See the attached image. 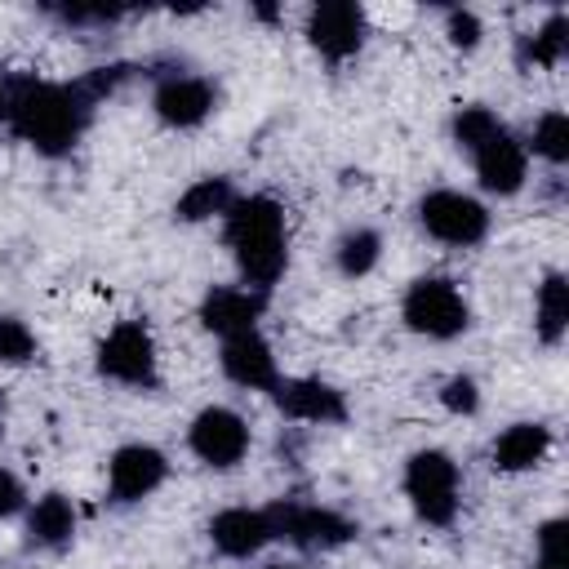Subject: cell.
<instances>
[{
  "instance_id": "1f68e13d",
  "label": "cell",
  "mask_w": 569,
  "mask_h": 569,
  "mask_svg": "<svg viewBox=\"0 0 569 569\" xmlns=\"http://www.w3.org/2000/svg\"><path fill=\"white\" fill-rule=\"evenodd\" d=\"M0 120H4V80H0Z\"/></svg>"
},
{
  "instance_id": "4316f807",
  "label": "cell",
  "mask_w": 569,
  "mask_h": 569,
  "mask_svg": "<svg viewBox=\"0 0 569 569\" xmlns=\"http://www.w3.org/2000/svg\"><path fill=\"white\" fill-rule=\"evenodd\" d=\"M440 405H445L449 413H476V409H480V387H476V378H471V373H453V378H445V387H440Z\"/></svg>"
},
{
  "instance_id": "5bb4252c",
  "label": "cell",
  "mask_w": 569,
  "mask_h": 569,
  "mask_svg": "<svg viewBox=\"0 0 569 569\" xmlns=\"http://www.w3.org/2000/svg\"><path fill=\"white\" fill-rule=\"evenodd\" d=\"M276 405L284 418L293 422H316V427H333L347 418V400L338 387H329L325 378H280L276 382Z\"/></svg>"
},
{
  "instance_id": "7402d4cb",
  "label": "cell",
  "mask_w": 569,
  "mask_h": 569,
  "mask_svg": "<svg viewBox=\"0 0 569 569\" xmlns=\"http://www.w3.org/2000/svg\"><path fill=\"white\" fill-rule=\"evenodd\" d=\"M565 44H569V22H565V13H551L533 36L520 40V62L525 67H556L565 58Z\"/></svg>"
},
{
  "instance_id": "9c48e42d",
  "label": "cell",
  "mask_w": 569,
  "mask_h": 569,
  "mask_svg": "<svg viewBox=\"0 0 569 569\" xmlns=\"http://www.w3.org/2000/svg\"><path fill=\"white\" fill-rule=\"evenodd\" d=\"M169 476V458L156 449V445H120L107 462V498L120 502V507H133L142 498H151Z\"/></svg>"
},
{
  "instance_id": "ffe728a7",
  "label": "cell",
  "mask_w": 569,
  "mask_h": 569,
  "mask_svg": "<svg viewBox=\"0 0 569 569\" xmlns=\"http://www.w3.org/2000/svg\"><path fill=\"white\" fill-rule=\"evenodd\" d=\"M231 200H236L231 182L218 178V173H209V178H196V182L178 196L173 213H178L182 222H209V218H222V213L231 209Z\"/></svg>"
},
{
  "instance_id": "ac0fdd59",
  "label": "cell",
  "mask_w": 569,
  "mask_h": 569,
  "mask_svg": "<svg viewBox=\"0 0 569 569\" xmlns=\"http://www.w3.org/2000/svg\"><path fill=\"white\" fill-rule=\"evenodd\" d=\"M27 533L36 547H67L76 538V507L67 493H40L27 507Z\"/></svg>"
},
{
  "instance_id": "83f0119b",
  "label": "cell",
  "mask_w": 569,
  "mask_h": 569,
  "mask_svg": "<svg viewBox=\"0 0 569 569\" xmlns=\"http://www.w3.org/2000/svg\"><path fill=\"white\" fill-rule=\"evenodd\" d=\"M445 36H449L453 49H476V44H480V18H476L471 9H449Z\"/></svg>"
},
{
  "instance_id": "7c38bea8",
  "label": "cell",
  "mask_w": 569,
  "mask_h": 569,
  "mask_svg": "<svg viewBox=\"0 0 569 569\" xmlns=\"http://www.w3.org/2000/svg\"><path fill=\"white\" fill-rule=\"evenodd\" d=\"M218 107V89L204 76H164L151 93V111L169 129H200Z\"/></svg>"
},
{
  "instance_id": "3957f363",
  "label": "cell",
  "mask_w": 569,
  "mask_h": 569,
  "mask_svg": "<svg viewBox=\"0 0 569 569\" xmlns=\"http://www.w3.org/2000/svg\"><path fill=\"white\" fill-rule=\"evenodd\" d=\"M405 498H409V507L422 525H436V529L453 525L458 502H462L458 462L445 449H418L405 462Z\"/></svg>"
},
{
  "instance_id": "5b68a950",
  "label": "cell",
  "mask_w": 569,
  "mask_h": 569,
  "mask_svg": "<svg viewBox=\"0 0 569 569\" xmlns=\"http://www.w3.org/2000/svg\"><path fill=\"white\" fill-rule=\"evenodd\" d=\"M98 373L107 382H120L133 391H156L160 387V356H156L151 329L142 320H120L98 342Z\"/></svg>"
},
{
  "instance_id": "6da1fadb",
  "label": "cell",
  "mask_w": 569,
  "mask_h": 569,
  "mask_svg": "<svg viewBox=\"0 0 569 569\" xmlns=\"http://www.w3.org/2000/svg\"><path fill=\"white\" fill-rule=\"evenodd\" d=\"M120 80H124V67H98L71 84L13 76V80H4V124L40 156H67L84 138L93 107Z\"/></svg>"
},
{
  "instance_id": "e0dca14e",
  "label": "cell",
  "mask_w": 569,
  "mask_h": 569,
  "mask_svg": "<svg viewBox=\"0 0 569 569\" xmlns=\"http://www.w3.org/2000/svg\"><path fill=\"white\" fill-rule=\"evenodd\" d=\"M547 453H551V427H547V422H511V427L498 431L493 445H489L493 471H507V476L533 471Z\"/></svg>"
},
{
  "instance_id": "ba28073f",
  "label": "cell",
  "mask_w": 569,
  "mask_h": 569,
  "mask_svg": "<svg viewBox=\"0 0 569 569\" xmlns=\"http://www.w3.org/2000/svg\"><path fill=\"white\" fill-rule=\"evenodd\" d=\"M187 445L204 467L231 471L249 453V422L227 405H204L187 427Z\"/></svg>"
},
{
  "instance_id": "d6986e66",
  "label": "cell",
  "mask_w": 569,
  "mask_h": 569,
  "mask_svg": "<svg viewBox=\"0 0 569 569\" xmlns=\"http://www.w3.org/2000/svg\"><path fill=\"white\" fill-rule=\"evenodd\" d=\"M565 329H569V280L560 271H547L533 293V333L547 347H556L565 338Z\"/></svg>"
},
{
  "instance_id": "4fadbf2b",
  "label": "cell",
  "mask_w": 569,
  "mask_h": 569,
  "mask_svg": "<svg viewBox=\"0 0 569 569\" xmlns=\"http://www.w3.org/2000/svg\"><path fill=\"white\" fill-rule=\"evenodd\" d=\"M262 307H267V293H258L249 284H213L200 298V325L218 338H236V333L258 329Z\"/></svg>"
},
{
  "instance_id": "8fae6325",
  "label": "cell",
  "mask_w": 569,
  "mask_h": 569,
  "mask_svg": "<svg viewBox=\"0 0 569 569\" xmlns=\"http://www.w3.org/2000/svg\"><path fill=\"white\" fill-rule=\"evenodd\" d=\"M467 156H471L476 178H480V187H485L489 196H516V191L529 182V151H525V142H520L507 124H498V129H493L480 147H471Z\"/></svg>"
},
{
  "instance_id": "484cf974",
  "label": "cell",
  "mask_w": 569,
  "mask_h": 569,
  "mask_svg": "<svg viewBox=\"0 0 569 569\" xmlns=\"http://www.w3.org/2000/svg\"><path fill=\"white\" fill-rule=\"evenodd\" d=\"M538 560H547V565H569V520L565 516H551V520H542L538 525Z\"/></svg>"
},
{
  "instance_id": "f1b7e54d",
  "label": "cell",
  "mask_w": 569,
  "mask_h": 569,
  "mask_svg": "<svg viewBox=\"0 0 569 569\" xmlns=\"http://www.w3.org/2000/svg\"><path fill=\"white\" fill-rule=\"evenodd\" d=\"M22 507H27V489H22V480H18L13 471L0 467V520H4V516H18Z\"/></svg>"
},
{
  "instance_id": "7a4b0ae2",
  "label": "cell",
  "mask_w": 569,
  "mask_h": 569,
  "mask_svg": "<svg viewBox=\"0 0 569 569\" xmlns=\"http://www.w3.org/2000/svg\"><path fill=\"white\" fill-rule=\"evenodd\" d=\"M222 236L236 258V271L249 289L267 293L289 267V227L276 196H236L222 213Z\"/></svg>"
},
{
  "instance_id": "f546056e",
  "label": "cell",
  "mask_w": 569,
  "mask_h": 569,
  "mask_svg": "<svg viewBox=\"0 0 569 569\" xmlns=\"http://www.w3.org/2000/svg\"><path fill=\"white\" fill-rule=\"evenodd\" d=\"M533 569H569V565H547V560H538Z\"/></svg>"
},
{
  "instance_id": "277c9868",
  "label": "cell",
  "mask_w": 569,
  "mask_h": 569,
  "mask_svg": "<svg viewBox=\"0 0 569 569\" xmlns=\"http://www.w3.org/2000/svg\"><path fill=\"white\" fill-rule=\"evenodd\" d=\"M400 320H405L413 333L431 338V342H449V338H458V333L471 329V302H467V293H462L453 280H445V276H422V280H413V284L405 289V298H400Z\"/></svg>"
},
{
  "instance_id": "44dd1931",
  "label": "cell",
  "mask_w": 569,
  "mask_h": 569,
  "mask_svg": "<svg viewBox=\"0 0 569 569\" xmlns=\"http://www.w3.org/2000/svg\"><path fill=\"white\" fill-rule=\"evenodd\" d=\"M378 258H382V236H378L373 227H351V231H342V240H338V249H333V262H338V271H342L347 280L369 276V271L378 267Z\"/></svg>"
},
{
  "instance_id": "9a60e30c",
  "label": "cell",
  "mask_w": 569,
  "mask_h": 569,
  "mask_svg": "<svg viewBox=\"0 0 569 569\" xmlns=\"http://www.w3.org/2000/svg\"><path fill=\"white\" fill-rule=\"evenodd\" d=\"M218 365H222V373L236 387H249V391H276V382H280V365L271 356V342L258 329L236 333V338H222Z\"/></svg>"
},
{
  "instance_id": "2e32d148",
  "label": "cell",
  "mask_w": 569,
  "mask_h": 569,
  "mask_svg": "<svg viewBox=\"0 0 569 569\" xmlns=\"http://www.w3.org/2000/svg\"><path fill=\"white\" fill-rule=\"evenodd\" d=\"M271 516L258 507H227L209 520V542L227 560H249L271 542Z\"/></svg>"
},
{
  "instance_id": "52a82bcc",
  "label": "cell",
  "mask_w": 569,
  "mask_h": 569,
  "mask_svg": "<svg viewBox=\"0 0 569 569\" xmlns=\"http://www.w3.org/2000/svg\"><path fill=\"white\" fill-rule=\"evenodd\" d=\"M267 516H271V533L302 551H333L360 533L356 520H347L342 511L320 507V502H276V507H267Z\"/></svg>"
},
{
  "instance_id": "4dcf8cb0",
  "label": "cell",
  "mask_w": 569,
  "mask_h": 569,
  "mask_svg": "<svg viewBox=\"0 0 569 569\" xmlns=\"http://www.w3.org/2000/svg\"><path fill=\"white\" fill-rule=\"evenodd\" d=\"M262 569H298V565H284V560H276V565H262Z\"/></svg>"
},
{
  "instance_id": "8992f818",
  "label": "cell",
  "mask_w": 569,
  "mask_h": 569,
  "mask_svg": "<svg viewBox=\"0 0 569 569\" xmlns=\"http://www.w3.org/2000/svg\"><path fill=\"white\" fill-rule=\"evenodd\" d=\"M418 222L431 240L440 244H453V249H471L489 236V209L467 196V191H453V187H436L418 200Z\"/></svg>"
},
{
  "instance_id": "cb8c5ba5",
  "label": "cell",
  "mask_w": 569,
  "mask_h": 569,
  "mask_svg": "<svg viewBox=\"0 0 569 569\" xmlns=\"http://www.w3.org/2000/svg\"><path fill=\"white\" fill-rule=\"evenodd\" d=\"M498 124H502V120H498L489 107H480V102L458 107V111H453V142H458L462 151H471V147H480Z\"/></svg>"
},
{
  "instance_id": "d4e9b609",
  "label": "cell",
  "mask_w": 569,
  "mask_h": 569,
  "mask_svg": "<svg viewBox=\"0 0 569 569\" xmlns=\"http://www.w3.org/2000/svg\"><path fill=\"white\" fill-rule=\"evenodd\" d=\"M40 342L18 316H0V365H27L36 360Z\"/></svg>"
},
{
  "instance_id": "30bf717a",
  "label": "cell",
  "mask_w": 569,
  "mask_h": 569,
  "mask_svg": "<svg viewBox=\"0 0 569 569\" xmlns=\"http://www.w3.org/2000/svg\"><path fill=\"white\" fill-rule=\"evenodd\" d=\"M365 27H369V22H365V9H360V4H351V0H329V4H316V9H311V18H307V40H311V49H316L325 62L342 67L347 58L360 53Z\"/></svg>"
},
{
  "instance_id": "603a6c76",
  "label": "cell",
  "mask_w": 569,
  "mask_h": 569,
  "mask_svg": "<svg viewBox=\"0 0 569 569\" xmlns=\"http://www.w3.org/2000/svg\"><path fill=\"white\" fill-rule=\"evenodd\" d=\"M525 151H533L538 160H547V164H565L569 160V116L565 111H547V116H538L533 120V133H529V142H525Z\"/></svg>"
}]
</instances>
